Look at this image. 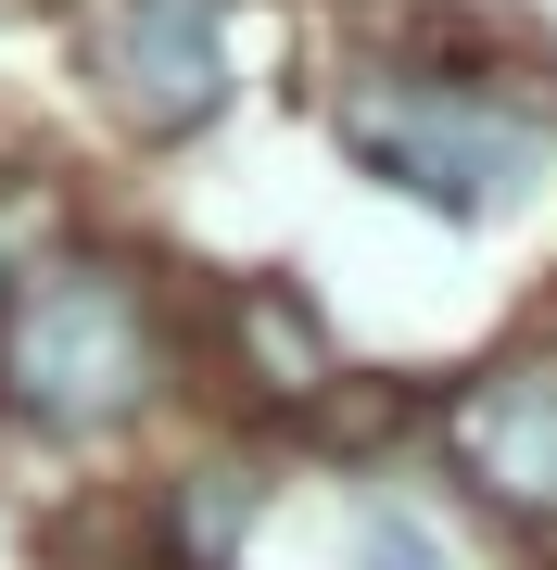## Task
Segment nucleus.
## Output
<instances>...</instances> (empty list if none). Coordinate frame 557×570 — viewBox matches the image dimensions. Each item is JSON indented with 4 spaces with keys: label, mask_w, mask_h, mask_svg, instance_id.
<instances>
[{
    "label": "nucleus",
    "mask_w": 557,
    "mask_h": 570,
    "mask_svg": "<svg viewBox=\"0 0 557 570\" xmlns=\"http://www.w3.org/2000/svg\"><path fill=\"white\" fill-rule=\"evenodd\" d=\"M355 570H444V546L406 508H368V520H355Z\"/></svg>",
    "instance_id": "6"
},
{
    "label": "nucleus",
    "mask_w": 557,
    "mask_h": 570,
    "mask_svg": "<svg viewBox=\"0 0 557 570\" xmlns=\"http://www.w3.org/2000/svg\"><path fill=\"white\" fill-rule=\"evenodd\" d=\"M342 127L392 190H418L444 216H495L545 178V127L519 102H495V89H456V77H380V89H355Z\"/></svg>",
    "instance_id": "2"
},
{
    "label": "nucleus",
    "mask_w": 557,
    "mask_h": 570,
    "mask_svg": "<svg viewBox=\"0 0 557 570\" xmlns=\"http://www.w3.org/2000/svg\"><path fill=\"white\" fill-rule=\"evenodd\" d=\"M456 456H469L481 494L557 520V355H519V367L456 393Z\"/></svg>",
    "instance_id": "4"
},
{
    "label": "nucleus",
    "mask_w": 557,
    "mask_h": 570,
    "mask_svg": "<svg viewBox=\"0 0 557 570\" xmlns=\"http://www.w3.org/2000/svg\"><path fill=\"white\" fill-rule=\"evenodd\" d=\"M241 520H253V482H241V469H203V482H178V558H190V570H228Z\"/></svg>",
    "instance_id": "5"
},
{
    "label": "nucleus",
    "mask_w": 557,
    "mask_h": 570,
    "mask_svg": "<svg viewBox=\"0 0 557 570\" xmlns=\"http://www.w3.org/2000/svg\"><path fill=\"white\" fill-rule=\"evenodd\" d=\"M166 393V305L115 254H26L0 279V406L51 444L127 431Z\"/></svg>",
    "instance_id": "1"
},
{
    "label": "nucleus",
    "mask_w": 557,
    "mask_h": 570,
    "mask_svg": "<svg viewBox=\"0 0 557 570\" xmlns=\"http://www.w3.org/2000/svg\"><path fill=\"white\" fill-rule=\"evenodd\" d=\"M89 77L152 140L203 127L228 102V0H102L89 13Z\"/></svg>",
    "instance_id": "3"
}]
</instances>
